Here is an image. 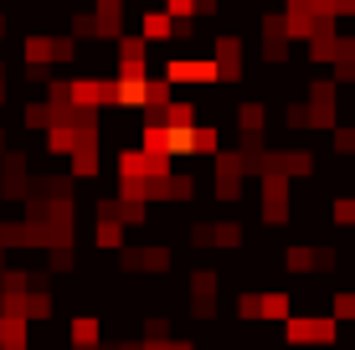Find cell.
<instances>
[{"label": "cell", "instance_id": "1", "mask_svg": "<svg viewBox=\"0 0 355 350\" xmlns=\"http://www.w3.org/2000/svg\"><path fill=\"white\" fill-rule=\"evenodd\" d=\"M288 335L304 340V345H329V340H335V324H329V320H293Z\"/></svg>", "mask_w": 355, "mask_h": 350}, {"label": "cell", "instance_id": "2", "mask_svg": "<svg viewBox=\"0 0 355 350\" xmlns=\"http://www.w3.org/2000/svg\"><path fill=\"white\" fill-rule=\"evenodd\" d=\"M263 315H273V320H278V315H288V299H284V294H273V299H263Z\"/></svg>", "mask_w": 355, "mask_h": 350}, {"label": "cell", "instance_id": "3", "mask_svg": "<svg viewBox=\"0 0 355 350\" xmlns=\"http://www.w3.org/2000/svg\"><path fill=\"white\" fill-rule=\"evenodd\" d=\"M335 315H355V294H340L335 299Z\"/></svg>", "mask_w": 355, "mask_h": 350}]
</instances>
